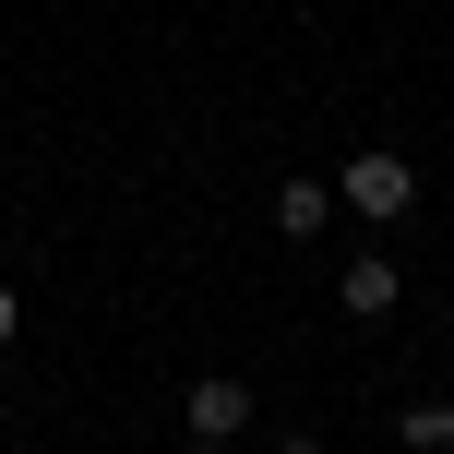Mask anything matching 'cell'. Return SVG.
<instances>
[{"instance_id":"cell-1","label":"cell","mask_w":454,"mask_h":454,"mask_svg":"<svg viewBox=\"0 0 454 454\" xmlns=\"http://www.w3.org/2000/svg\"><path fill=\"white\" fill-rule=\"evenodd\" d=\"M335 204H359L371 227H395V215L419 204V168H407V156H383V144H371V156H347V168H335Z\"/></svg>"},{"instance_id":"cell-2","label":"cell","mask_w":454,"mask_h":454,"mask_svg":"<svg viewBox=\"0 0 454 454\" xmlns=\"http://www.w3.org/2000/svg\"><path fill=\"white\" fill-rule=\"evenodd\" d=\"M239 419H251V383L239 371H204V383H192V442H227Z\"/></svg>"},{"instance_id":"cell-3","label":"cell","mask_w":454,"mask_h":454,"mask_svg":"<svg viewBox=\"0 0 454 454\" xmlns=\"http://www.w3.org/2000/svg\"><path fill=\"white\" fill-rule=\"evenodd\" d=\"M335 299H347V311H359V323H383V311H395V299H407V275H395V263H383V251H359V263H347V275H335Z\"/></svg>"},{"instance_id":"cell-4","label":"cell","mask_w":454,"mask_h":454,"mask_svg":"<svg viewBox=\"0 0 454 454\" xmlns=\"http://www.w3.org/2000/svg\"><path fill=\"white\" fill-rule=\"evenodd\" d=\"M323 215H335V192H323V180H287V192H275V227H287V239H311Z\"/></svg>"},{"instance_id":"cell-5","label":"cell","mask_w":454,"mask_h":454,"mask_svg":"<svg viewBox=\"0 0 454 454\" xmlns=\"http://www.w3.org/2000/svg\"><path fill=\"white\" fill-rule=\"evenodd\" d=\"M395 442H407V454H442V442H454V407H407V419H395Z\"/></svg>"},{"instance_id":"cell-6","label":"cell","mask_w":454,"mask_h":454,"mask_svg":"<svg viewBox=\"0 0 454 454\" xmlns=\"http://www.w3.org/2000/svg\"><path fill=\"white\" fill-rule=\"evenodd\" d=\"M12 335H24V299H12V287H0V347H12Z\"/></svg>"},{"instance_id":"cell-7","label":"cell","mask_w":454,"mask_h":454,"mask_svg":"<svg viewBox=\"0 0 454 454\" xmlns=\"http://www.w3.org/2000/svg\"><path fill=\"white\" fill-rule=\"evenodd\" d=\"M275 454H323V442H275Z\"/></svg>"},{"instance_id":"cell-8","label":"cell","mask_w":454,"mask_h":454,"mask_svg":"<svg viewBox=\"0 0 454 454\" xmlns=\"http://www.w3.org/2000/svg\"><path fill=\"white\" fill-rule=\"evenodd\" d=\"M180 454H227V442H180Z\"/></svg>"},{"instance_id":"cell-9","label":"cell","mask_w":454,"mask_h":454,"mask_svg":"<svg viewBox=\"0 0 454 454\" xmlns=\"http://www.w3.org/2000/svg\"><path fill=\"white\" fill-rule=\"evenodd\" d=\"M442 454H454V442H442Z\"/></svg>"}]
</instances>
